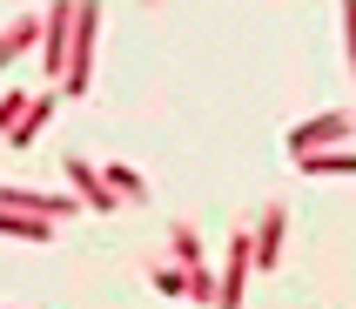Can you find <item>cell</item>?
<instances>
[{
    "label": "cell",
    "instance_id": "cell-14",
    "mask_svg": "<svg viewBox=\"0 0 356 309\" xmlns=\"http://www.w3.org/2000/svg\"><path fill=\"white\" fill-rule=\"evenodd\" d=\"M20 115H27V95H0V135H7Z\"/></svg>",
    "mask_w": 356,
    "mask_h": 309
},
{
    "label": "cell",
    "instance_id": "cell-1",
    "mask_svg": "<svg viewBox=\"0 0 356 309\" xmlns=\"http://www.w3.org/2000/svg\"><path fill=\"white\" fill-rule=\"evenodd\" d=\"M95 40H101V0H74V34H67L60 95H88L95 88Z\"/></svg>",
    "mask_w": 356,
    "mask_h": 309
},
{
    "label": "cell",
    "instance_id": "cell-7",
    "mask_svg": "<svg viewBox=\"0 0 356 309\" xmlns=\"http://www.w3.org/2000/svg\"><path fill=\"white\" fill-rule=\"evenodd\" d=\"M0 235H20V242H47V235H54V215H34V209H14V202H0Z\"/></svg>",
    "mask_w": 356,
    "mask_h": 309
},
{
    "label": "cell",
    "instance_id": "cell-12",
    "mask_svg": "<svg viewBox=\"0 0 356 309\" xmlns=\"http://www.w3.org/2000/svg\"><path fill=\"white\" fill-rule=\"evenodd\" d=\"M148 283H155L161 296H188V269H181V262H155V269H148Z\"/></svg>",
    "mask_w": 356,
    "mask_h": 309
},
{
    "label": "cell",
    "instance_id": "cell-9",
    "mask_svg": "<svg viewBox=\"0 0 356 309\" xmlns=\"http://www.w3.org/2000/svg\"><path fill=\"white\" fill-rule=\"evenodd\" d=\"M34 40H40V20H14V27L0 34V68H7V61H20Z\"/></svg>",
    "mask_w": 356,
    "mask_h": 309
},
{
    "label": "cell",
    "instance_id": "cell-5",
    "mask_svg": "<svg viewBox=\"0 0 356 309\" xmlns=\"http://www.w3.org/2000/svg\"><path fill=\"white\" fill-rule=\"evenodd\" d=\"M60 175H67V182H74V195H81V209H101V215H108V209H115V202H121V195L108 189V175H101L95 161H81V154H67V161H60Z\"/></svg>",
    "mask_w": 356,
    "mask_h": 309
},
{
    "label": "cell",
    "instance_id": "cell-11",
    "mask_svg": "<svg viewBox=\"0 0 356 309\" xmlns=\"http://www.w3.org/2000/svg\"><path fill=\"white\" fill-rule=\"evenodd\" d=\"M108 189H115L121 202H148V189H141V175L128 168V161H115V168H108Z\"/></svg>",
    "mask_w": 356,
    "mask_h": 309
},
{
    "label": "cell",
    "instance_id": "cell-4",
    "mask_svg": "<svg viewBox=\"0 0 356 309\" xmlns=\"http://www.w3.org/2000/svg\"><path fill=\"white\" fill-rule=\"evenodd\" d=\"M282 222H289V209H282V202H269V209L256 215V229H249V255H256L262 276L282 262Z\"/></svg>",
    "mask_w": 356,
    "mask_h": 309
},
{
    "label": "cell",
    "instance_id": "cell-10",
    "mask_svg": "<svg viewBox=\"0 0 356 309\" xmlns=\"http://www.w3.org/2000/svg\"><path fill=\"white\" fill-rule=\"evenodd\" d=\"M168 249H175L181 269H188V262H202V235H195V222H175V229H168Z\"/></svg>",
    "mask_w": 356,
    "mask_h": 309
},
{
    "label": "cell",
    "instance_id": "cell-3",
    "mask_svg": "<svg viewBox=\"0 0 356 309\" xmlns=\"http://www.w3.org/2000/svg\"><path fill=\"white\" fill-rule=\"evenodd\" d=\"M350 135V115L343 108H330V115H309L289 128V154H316V148H337V141Z\"/></svg>",
    "mask_w": 356,
    "mask_h": 309
},
{
    "label": "cell",
    "instance_id": "cell-15",
    "mask_svg": "<svg viewBox=\"0 0 356 309\" xmlns=\"http://www.w3.org/2000/svg\"><path fill=\"white\" fill-rule=\"evenodd\" d=\"M343 47H350V74H356V0H343Z\"/></svg>",
    "mask_w": 356,
    "mask_h": 309
},
{
    "label": "cell",
    "instance_id": "cell-8",
    "mask_svg": "<svg viewBox=\"0 0 356 309\" xmlns=\"http://www.w3.org/2000/svg\"><path fill=\"white\" fill-rule=\"evenodd\" d=\"M302 175H356V154H337V148H316V154H296Z\"/></svg>",
    "mask_w": 356,
    "mask_h": 309
},
{
    "label": "cell",
    "instance_id": "cell-13",
    "mask_svg": "<svg viewBox=\"0 0 356 309\" xmlns=\"http://www.w3.org/2000/svg\"><path fill=\"white\" fill-rule=\"evenodd\" d=\"M188 303H216V276H209V262H188Z\"/></svg>",
    "mask_w": 356,
    "mask_h": 309
},
{
    "label": "cell",
    "instance_id": "cell-6",
    "mask_svg": "<svg viewBox=\"0 0 356 309\" xmlns=\"http://www.w3.org/2000/svg\"><path fill=\"white\" fill-rule=\"evenodd\" d=\"M54 108H60V88H47V95H34V101H27V115H20L14 128H7V141H14V148H34V141H40V128L54 121Z\"/></svg>",
    "mask_w": 356,
    "mask_h": 309
},
{
    "label": "cell",
    "instance_id": "cell-2",
    "mask_svg": "<svg viewBox=\"0 0 356 309\" xmlns=\"http://www.w3.org/2000/svg\"><path fill=\"white\" fill-rule=\"evenodd\" d=\"M67 34H74V0H54L40 14V68H47V81H60V68H67Z\"/></svg>",
    "mask_w": 356,
    "mask_h": 309
}]
</instances>
